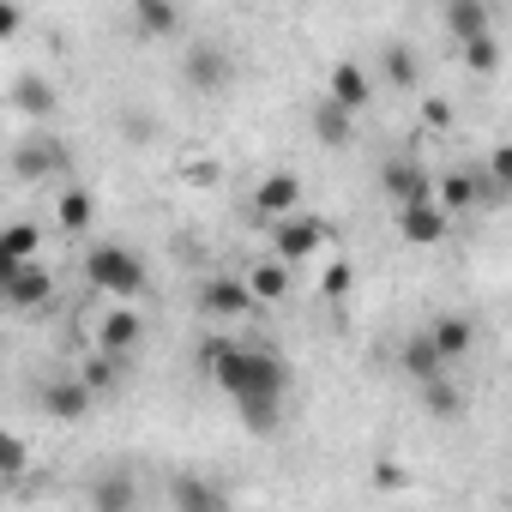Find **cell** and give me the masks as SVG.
Segmentation results:
<instances>
[{
	"label": "cell",
	"mask_w": 512,
	"mask_h": 512,
	"mask_svg": "<svg viewBox=\"0 0 512 512\" xmlns=\"http://www.w3.org/2000/svg\"><path fill=\"white\" fill-rule=\"evenodd\" d=\"M205 368L229 392L235 410L241 404H284V386H290V368L272 350H247V344H229V338L205 344Z\"/></svg>",
	"instance_id": "cell-1"
},
{
	"label": "cell",
	"mask_w": 512,
	"mask_h": 512,
	"mask_svg": "<svg viewBox=\"0 0 512 512\" xmlns=\"http://www.w3.org/2000/svg\"><path fill=\"white\" fill-rule=\"evenodd\" d=\"M85 284L91 290H103V296H115L121 308L145 290V260L133 247H121V241H97L91 253H85Z\"/></svg>",
	"instance_id": "cell-2"
},
{
	"label": "cell",
	"mask_w": 512,
	"mask_h": 512,
	"mask_svg": "<svg viewBox=\"0 0 512 512\" xmlns=\"http://www.w3.org/2000/svg\"><path fill=\"white\" fill-rule=\"evenodd\" d=\"M332 241V223L326 217H278L272 229V247H278V266H296V260H314V253Z\"/></svg>",
	"instance_id": "cell-3"
},
{
	"label": "cell",
	"mask_w": 512,
	"mask_h": 512,
	"mask_svg": "<svg viewBox=\"0 0 512 512\" xmlns=\"http://www.w3.org/2000/svg\"><path fill=\"white\" fill-rule=\"evenodd\" d=\"M181 73H187L193 91H223V85L235 79V61H229L217 43H193V49L181 55Z\"/></svg>",
	"instance_id": "cell-4"
},
{
	"label": "cell",
	"mask_w": 512,
	"mask_h": 512,
	"mask_svg": "<svg viewBox=\"0 0 512 512\" xmlns=\"http://www.w3.org/2000/svg\"><path fill=\"white\" fill-rule=\"evenodd\" d=\"M380 187H386L398 205H428V199H434V175H428L416 157H392V163L380 169Z\"/></svg>",
	"instance_id": "cell-5"
},
{
	"label": "cell",
	"mask_w": 512,
	"mask_h": 512,
	"mask_svg": "<svg viewBox=\"0 0 512 512\" xmlns=\"http://www.w3.org/2000/svg\"><path fill=\"white\" fill-rule=\"evenodd\" d=\"M0 302H7V308H25V314H31V308H49V302H55V272H49L43 260L19 266V272H13V284L0 290Z\"/></svg>",
	"instance_id": "cell-6"
},
{
	"label": "cell",
	"mask_w": 512,
	"mask_h": 512,
	"mask_svg": "<svg viewBox=\"0 0 512 512\" xmlns=\"http://www.w3.org/2000/svg\"><path fill=\"white\" fill-rule=\"evenodd\" d=\"M368 97H374V79H368V67H356V61H338V67H332V79H326V103H338L344 115H362V109H368Z\"/></svg>",
	"instance_id": "cell-7"
},
{
	"label": "cell",
	"mask_w": 512,
	"mask_h": 512,
	"mask_svg": "<svg viewBox=\"0 0 512 512\" xmlns=\"http://www.w3.org/2000/svg\"><path fill=\"white\" fill-rule=\"evenodd\" d=\"M139 338H145V320H139L133 308H115V314H103V326H97V356L127 362V356L139 350Z\"/></svg>",
	"instance_id": "cell-8"
},
{
	"label": "cell",
	"mask_w": 512,
	"mask_h": 512,
	"mask_svg": "<svg viewBox=\"0 0 512 512\" xmlns=\"http://www.w3.org/2000/svg\"><path fill=\"white\" fill-rule=\"evenodd\" d=\"M398 229H404V241H416V247H440L446 241V229H452V217L428 199V205H398Z\"/></svg>",
	"instance_id": "cell-9"
},
{
	"label": "cell",
	"mask_w": 512,
	"mask_h": 512,
	"mask_svg": "<svg viewBox=\"0 0 512 512\" xmlns=\"http://www.w3.org/2000/svg\"><path fill=\"white\" fill-rule=\"evenodd\" d=\"M253 205H260V217H296V205H302V181H296L290 169H278V175H266L260 187H253Z\"/></svg>",
	"instance_id": "cell-10"
},
{
	"label": "cell",
	"mask_w": 512,
	"mask_h": 512,
	"mask_svg": "<svg viewBox=\"0 0 512 512\" xmlns=\"http://www.w3.org/2000/svg\"><path fill=\"white\" fill-rule=\"evenodd\" d=\"M61 145L55 139H25L19 151H13V175L19 181H49V175H61Z\"/></svg>",
	"instance_id": "cell-11"
},
{
	"label": "cell",
	"mask_w": 512,
	"mask_h": 512,
	"mask_svg": "<svg viewBox=\"0 0 512 512\" xmlns=\"http://www.w3.org/2000/svg\"><path fill=\"white\" fill-rule=\"evenodd\" d=\"M199 308H205L211 320H241V314L253 308V296H247L241 278H211V284L199 290Z\"/></svg>",
	"instance_id": "cell-12"
},
{
	"label": "cell",
	"mask_w": 512,
	"mask_h": 512,
	"mask_svg": "<svg viewBox=\"0 0 512 512\" xmlns=\"http://www.w3.org/2000/svg\"><path fill=\"white\" fill-rule=\"evenodd\" d=\"M422 338L434 344V356H440V362H464V356H470V344H476V320L446 314V320H434V332H422Z\"/></svg>",
	"instance_id": "cell-13"
},
{
	"label": "cell",
	"mask_w": 512,
	"mask_h": 512,
	"mask_svg": "<svg viewBox=\"0 0 512 512\" xmlns=\"http://www.w3.org/2000/svg\"><path fill=\"white\" fill-rule=\"evenodd\" d=\"M169 500H175V512H229L223 488H211L205 476H175L169 482Z\"/></svg>",
	"instance_id": "cell-14"
},
{
	"label": "cell",
	"mask_w": 512,
	"mask_h": 512,
	"mask_svg": "<svg viewBox=\"0 0 512 512\" xmlns=\"http://www.w3.org/2000/svg\"><path fill=\"white\" fill-rule=\"evenodd\" d=\"M43 410H49L55 422H79V416L91 410V392L79 386V374H73V380H49V386H43Z\"/></svg>",
	"instance_id": "cell-15"
},
{
	"label": "cell",
	"mask_w": 512,
	"mask_h": 512,
	"mask_svg": "<svg viewBox=\"0 0 512 512\" xmlns=\"http://www.w3.org/2000/svg\"><path fill=\"white\" fill-rule=\"evenodd\" d=\"M314 133H320V145H332V151H350L356 145V115H344L338 103H314Z\"/></svg>",
	"instance_id": "cell-16"
},
{
	"label": "cell",
	"mask_w": 512,
	"mask_h": 512,
	"mask_svg": "<svg viewBox=\"0 0 512 512\" xmlns=\"http://www.w3.org/2000/svg\"><path fill=\"white\" fill-rule=\"evenodd\" d=\"M434 205H440L446 217H458V211L482 205V193H476V175H470V169H452V175H440V181H434Z\"/></svg>",
	"instance_id": "cell-17"
},
{
	"label": "cell",
	"mask_w": 512,
	"mask_h": 512,
	"mask_svg": "<svg viewBox=\"0 0 512 512\" xmlns=\"http://www.w3.org/2000/svg\"><path fill=\"white\" fill-rule=\"evenodd\" d=\"M55 223H61V235H85V229L97 223V199H91L85 187H67V193L55 199Z\"/></svg>",
	"instance_id": "cell-18"
},
{
	"label": "cell",
	"mask_w": 512,
	"mask_h": 512,
	"mask_svg": "<svg viewBox=\"0 0 512 512\" xmlns=\"http://www.w3.org/2000/svg\"><path fill=\"white\" fill-rule=\"evenodd\" d=\"M446 31H452L458 43H476V37L494 31V19H488L482 0H452V7H446Z\"/></svg>",
	"instance_id": "cell-19"
},
{
	"label": "cell",
	"mask_w": 512,
	"mask_h": 512,
	"mask_svg": "<svg viewBox=\"0 0 512 512\" xmlns=\"http://www.w3.org/2000/svg\"><path fill=\"white\" fill-rule=\"evenodd\" d=\"M241 284H247V296H253V302H284V296H290V266L260 260V266H253Z\"/></svg>",
	"instance_id": "cell-20"
},
{
	"label": "cell",
	"mask_w": 512,
	"mask_h": 512,
	"mask_svg": "<svg viewBox=\"0 0 512 512\" xmlns=\"http://www.w3.org/2000/svg\"><path fill=\"white\" fill-rule=\"evenodd\" d=\"M31 464H37L31 440H25L19 428H0V482H19V476H31Z\"/></svg>",
	"instance_id": "cell-21"
},
{
	"label": "cell",
	"mask_w": 512,
	"mask_h": 512,
	"mask_svg": "<svg viewBox=\"0 0 512 512\" xmlns=\"http://www.w3.org/2000/svg\"><path fill=\"white\" fill-rule=\"evenodd\" d=\"M37 247H43V229H37V223H25V217L0 229V253H7L13 266H31V260H37Z\"/></svg>",
	"instance_id": "cell-22"
},
{
	"label": "cell",
	"mask_w": 512,
	"mask_h": 512,
	"mask_svg": "<svg viewBox=\"0 0 512 512\" xmlns=\"http://www.w3.org/2000/svg\"><path fill=\"white\" fill-rule=\"evenodd\" d=\"M404 368H410V380H416V386L446 380V362L434 356V344H428V338H410V344H404Z\"/></svg>",
	"instance_id": "cell-23"
},
{
	"label": "cell",
	"mask_w": 512,
	"mask_h": 512,
	"mask_svg": "<svg viewBox=\"0 0 512 512\" xmlns=\"http://www.w3.org/2000/svg\"><path fill=\"white\" fill-rule=\"evenodd\" d=\"M133 25H139L145 37H175V31H181V13L163 7V0H133Z\"/></svg>",
	"instance_id": "cell-24"
},
{
	"label": "cell",
	"mask_w": 512,
	"mask_h": 512,
	"mask_svg": "<svg viewBox=\"0 0 512 512\" xmlns=\"http://www.w3.org/2000/svg\"><path fill=\"white\" fill-rule=\"evenodd\" d=\"M133 500H139V494H133L127 476H97V482H91V506H97V512H133Z\"/></svg>",
	"instance_id": "cell-25"
},
{
	"label": "cell",
	"mask_w": 512,
	"mask_h": 512,
	"mask_svg": "<svg viewBox=\"0 0 512 512\" xmlns=\"http://www.w3.org/2000/svg\"><path fill=\"white\" fill-rule=\"evenodd\" d=\"M13 103H19L25 115H49V109H55V91H49V79H31V73H25V79L13 85Z\"/></svg>",
	"instance_id": "cell-26"
},
{
	"label": "cell",
	"mask_w": 512,
	"mask_h": 512,
	"mask_svg": "<svg viewBox=\"0 0 512 512\" xmlns=\"http://www.w3.org/2000/svg\"><path fill=\"white\" fill-rule=\"evenodd\" d=\"M121 368H127V362H115V356H91V362H85V374H79V386H85L91 398H97V392H115Z\"/></svg>",
	"instance_id": "cell-27"
},
{
	"label": "cell",
	"mask_w": 512,
	"mask_h": 512,
	"mask_svg": "<svg viewBox=\"0 0 512 512\" xmlns=\"http://www.w3.org/2000/svg\"><path fill=\"white\" fill-rule=\"evenodd\" d=\"M464 67H470V73H500V37L488 31V37L464 43Z\"/></svg>",
	"instance_id": "cell-28"
},
{
	"label": "cell",
	"mask_w": 512,
	"mask_h": 512,
	"mask_svg": "<svg viewBox=\"0 0 512 512\" xmlns=\"http://www.w3.org/2000/svg\"><path fill=\"white\" fill-rule=\"evenodd\" d=\"M350 284H356L350 260H332V266L320 272V296H326V302H344V296H350Z\"/></svg>",
	"instance_id": "cell-29"
},
{
	"label": "cell",
	"mask_w": 512,
	"mask_h": 512,
	"mask_svg": "<svg viewBox=\"0 0 512 512\" xmlns=\"http://www.w3.org/2000/svg\"><path fill=\"white\" fill-rule=\"evenodd\" d=\"M386 79H392L398 91H416V61H410V49H386Z\"/></svg>",
	"instance_id": "cell-30"
},
{
	"label": "cell",
	"mask_w": 512,
	"mask_h": 512,
	"mask_svg": "<svg viewBox=\"0 0 512 512\" xmlns=\"http://www.w3.org/2000/svg\"><path fill=\"white\" fill-rule=\"evenodd\" d=\"M422 398H428V410H434V416H458V410H464V398H458V392H452L446 380H434V386H422Z\"/></svg>",
	"instance_id": "cell-31"
},
{
	"label": "cell",
	"mask_w": 512,
	"mask_h": 512,
	"mask_svg": "<svg viewBox=\"0 0 512 512\" xmlns=\"http://www.w3.org/2000/svg\"><path fill=\"white\" fill-rule=\"evenodd\" d=\"M25 31V13L19 7H7V0H0V43H7V37H19Z\"/></svg>",
	"instance_id": "cell-32"
},
{
	"label": "cell",
	"mask_w": 512,
	"mask_h": 512,
	"mask_svg": "<svg viewBox=\"0 0 512 512\" xmlns=\"http://www.w3.org/2000/svg\"><path fill=\"white\" fill-rule=\"evenodd\" d=\"M422 121H428V127H452V103L428 97V103H422Z\"/></svg>",
	"instance_id": "cell-33"
},
{
	"label": "cell",
	"mask_w": 512,
	"mask_h": 512,
	"mask_svg": "<svg viewBox=\"0 0 512 512\" xmlns=\"http://www.w3.org/2000/svg\"><path fill=\"white\" fill-rule=\"evenodd\" d=\"M374 476H380V488H404V470H398V464H380Z\"/></svg>",
	"instance_id": "cell-34"
},
{
	"label": "cell",
	"mask_w": 512,
	"mask_h": 512,
	"mask_svg": "<svg viewBox=\"0 0 512 512\" xmlns=\"http://www.w3.org/2000/svg\"><path fill=\"white\" fill-rule=\"evenodd\" d=\"M13 272H19V266L7 260V253H0V290H7V284H13Z\"/></svg>",
	"instance_id": "cell-35"
}]
</instances>
